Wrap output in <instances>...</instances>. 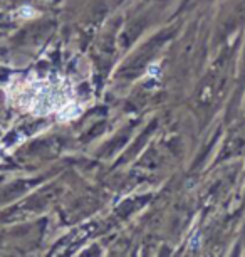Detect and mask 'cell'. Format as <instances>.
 <instances>
[{
    "mask_svg": "<svg viewBox=\"0 0 245 257\" xmlns=\"http://www.w3.org/2000/svg\"><path fill=\"white\" fill-rule=\"evenodd\" d=\"M11 94L16 96L17 104H21L24 109L31 111V113L49 114L57 111L62 118H73L69 109L74 108L76 104L52 82L41 79L32 82H22Z\"/></svg>",
    "mask_w": 245,
    "mask_h": 257,
    "instance_id": "1",
    "label": "cell"
},
{
    "mask_svg": "<svg viewBox=\"0 0 245 257\" xmlns=\"http://www.w3.org/2000/svg\"><path fill=\"white\" fill-rule=\"evenodd\" d=\"M21 16L22 17H36V11L31 7H22L21 9Z\"/></svg>",
    "mask_w": 245,
    "mask_h": 257,
    "instance_id": "2",
    "label": "cell"
}]
</instances>
